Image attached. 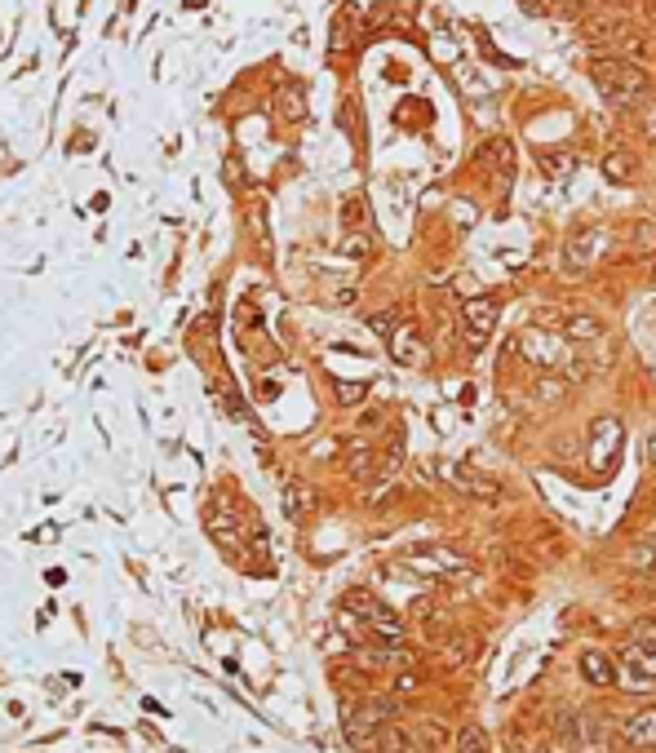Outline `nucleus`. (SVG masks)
<instances>
[{"label":"nucleus","mask_w":656,"mask_h":753,"mask_svg":"<svg viewBox=\"0 0 656 753\" xmlns=\"http://www.w3.org/2000/svg\"><path fill=\"white\" fill-rule=\"evenodd\" d=\"M342 253H346V257H355V262H360V257H368V253H373V240H368V235H360V231H355V235H346V240H342Z\"/></svg>","instance_id":"obj_25"},{"label":"nucleus","mask_w":656,"mask_h":753,"mask_svg":"<svg viewBox=\"0 0 656 753\" xmlns=\"http://www.w3.org/2000/svg\"><path fill=\"white\" fill-rule=\"evenodd\" d=\"M541 173H546L550 182H559V178H572V173H577V156H572L568 147L541 151Z\"/></svg>","instance_id":"obj_13"},{"label":"nucleus","mask_w":656,"mask_h":753,"mask_svg":"<svg viewBox=\"0 0 656 753\" xmlns=\"http://www.w3.org/2000/svg\"><path fill=\"white\" fill-rule=\"evenodd\" d=\"M275 107H280V116L289 120V125H297V120L306 116V94H302V85H280V94H275Z\"/></svg>","instance_id":"obj_14"},{"label":"nucleus","mask_w":656,"mask_h":753,"mask_svg":"<svg viewBox=\"0 0 656 753\" xmlns=\"http://www.w3.org/2000/svg\"><path fill=\"white\" fill-rule=\"evenodd\" d=\"M594 244H599V235H577V240L568 244V257H563V266H568V275H581L586 266L594 262Z\"/></svg>","instance_id":"obj_16"},{"label":"nucleus","mask_w":656,"mask_h":753,"mask_svg":"<svg viewBox=\"0 0 656 753\" xmlns=\"http://www.w3.org/2000/svg\"><path fill=\"white\" fill-rule=\"evenodd\" d=\"M652 280H656V271H652Z\"/></svg>","instance_id":"obj_33"},{"label":"nucleus","mask_w":656,"mask_h":753,"mask_svg":"<svg viewBox=\"0 0 656 753\" xmlns=\"http://www.w3.org/2000/svg\"><path fill=\"white\" fill-rule=\"evenodd\" d=\"M373 753H413V740H408V731L404 727H382V736H377V745Z\"/></svg>","instance_id":"obj_17"},{"label":"nucleus","mask_w":656,"mask_h":753,"mask_svg":"<svg viewBox=\"0 0 656 753\" xmlns=\"http://www.w3.org/2000/svg\"><path fill=\"white\" fill-rule=\"evenodd\" d=\"M617 452H621V421L617 417H599L594 421V430H590V448H586L594 474H608L612 466H617Z\"/></svg>","instance_id":"obj_3"},{"label":"nucleus","mask_w":656,"mask_h":753,"mask_svg":"<svg viewBox=\"0 0 656 753\" xmlns=\"http://www.w3.org/2000/svg\"><path fill=\"white\" fill-rule=\"evenodd\" d=\"M568 337H577V342H599L603 337V324L594 315H572L568 319Z\"/></svg>","instance_id":"obj_21"},{"label":"nucleus","mask_w":656,"mask_h":753,"mask_svg":"<svg viewBox=\"0 0 656 753\" xmlns=\"http://www.w3.org/2000/svg\"><path fill=\"white\" fill-rule=\"evenodd\" d=\"M368 328H373L377 337H391L395 328H399V315H395V311H382V315H373V319H368Z\"/></svg>","instance_id":"obj_26"},{"label":"nucleus","mask_w":656,"mask_h":753,"mask_svg":"<svg viewBox=\"0 0 656 753\" xmlns=\"http://www.w3.org/2000/svg\"><path fill=\"white\" fill-rule=\"evenodd\" d=\"M311 505H315V492L306 488V483H297V479L284 483V514H289L293 523H302L306 514H311Z\"/></svg>","instance_id":"obj_12"},{"label":"nucleus","mask_w":656,"mask_h":753,"mask_svg":"<svg viewBox=\"0 0 656 753\" xmlns=\"http://www.w3.org/2000/svg\"><path fill=\"white\" fill-rule=\"evenodd\" d=\"M457 753H492L484 727H461L457 731Z\"/></svg>","instance_id":"obj_22"},{"label":"nucleus","mask_w":656,"mask_h":753,"mask_svg":"<svg viewBox=\"0 0 656 753\" xmlns=\"http://www.w3.org/2000/svg\"><path fill=\"white\" fill-rule=\"evenodd\" d=\"M648 457H652V461H656V435H652V439H648Z\"/></svg>","instance_id":"obj_32"},{"label":"nucleus","mask_w":656,"mask_h":753,"mask_svg":"<svg viewBox=\"0 0 656 753\" xmlns=\"http://www.w3.org/2000/svg\"><path fill=\"white\" fill-rule=\"evenodd\" d=\"M479 160H484V169H492V173H497V178H515V142H506V138H492Z\"/></svg>","instance_id":"obj_11"},{"label":"nucleus","mask_w":656,"mask_h":753,"mask_svg":"<svg viewBox=\"0 0 656 753\" xmlns=\"http://www.w3.org/2000/svg\"><path fill=\"white\" fill-rule=\"evenodd\" d=\"M417 687H422V674H413V665H408L404 674L395 678V696H408V691H417Z\"/></svg>","instance_id":"obj_28"},{"label":"nucleus","mask_w":656,"mask_h":753,"mask_svg":"<svg viewBox=\"0 0 656 753\" xmlns=\"http://www.w3.org/2000/svg\"><path fill=\"white\" fill-rule=\"evenodd\" d=\"M364 395H368V386H364V381H337V404L355 408Z\"/></svg>","instance_id":"obj_24"},{"label":"nucleus","mask_w":656,"mask_h":753,"mask_svg":"<svg viewBox=\"0 0 656 753\" xmlns=\"http://www.w3.org/2000/svg\"><path fill=\"white\" fill-rule=\"evenodd\" d=\"M519 350H524L528 364H537V368H559L563 364V350L550 342L546 333H537V328H528V333L519 337Z\"/></svg>","instance_id":"obj_8"},{"label":"nucleus","mask_w":656,"mask_h":753,"mask_svg":"<svg viewBox=\"0 0 656 753\" xmlns=\"http://www.w3.org/2000/svg\"><path fill=\"white\" fill-rule=\"evenodd\" d=\"M461 319H466V342L470 346H484L488 342V333H492V328H497V319H501V302H497V297H470V302L466 306H461Z\"/></svg>","instance_id":"obj_4"},{"label":"nucleus","mask_w":656,"mask_h":753,"mask_svg":"<svg viewBox=\"0 0 656 753\" xmlns=\"http://www.w3.org/2000/svg\"><path fill=\"white\" fill-rule=\"evenodd\" d=\"M656 253V218L634 222V257H652Z\"/></svg>","instance_id":"obj_19"},{"label":"nucleus","mask_w":656,"mask_h":753,"mask_svg":"<svg viewBox=\"0 0 656 753\" xmlns=\"http://www.w3.org/2000/svg\"><path fill=\"white\" fill-rule=\"evenodd\" d=\"M377 466V457H373V448L368 443H351V452H346V470L355 474V479H368Z\"/></svg>","instance_id":"obj_18"},{"label":"nucleus","mask_w":656,"mask_h":753,"mask_svg":"<svg viewBox=\"0 0 656 753\" xmlns=\"http://www.w3.org/2000/svg\"><path fill=\"white\" fill-rule=\"evenodd\" d=\"M581 678H586L590 687H612L617 683V660L608 652H599V647H586V652H581Z\"/></svg>","instance_id":"obj_9"},{"label":"nucleus","mask_w":656,"mask_h":753,"mask_svg":"<svg viewBox=\"0 0 656 753\" xmlns=\"http://www.w3.org/2000/svg\"><path fill=\"white\" fill-rule=\"evenodd\" d=\"M524 9H528V14H541V9H546V0H524Z\"/></svg>","instance_id":"obj_31"},{"label":"nucleus","mask_w":656,"mask_h":753,"mask_svg":"<svg viewBox=\"0 0 656 753\" xmlns=\"http://www.w3.org/2000/svg\"><path fill=\"white\" fill-rule=\"evenodd\" d=\"M448 483H453L457 492H466V497H479V501H497L501 497V483L492 479L484 470H470V466H448Z\"/></svg>","instance_id":"obj_5"},{"label":"nucleus","mask_w":656,"mask_h":753,"mask_svg":"<svg viewBox=\"0 0 656 753\" xmlns=\"http://www.w3.org/2000/svg\"><path fill=\"white\" fill-rule=\"evenodd\" d=\"M466 656H470L466 638H461V643H448V665H466Z\"/></svg>","instance_id":"obj_30"},{"label":"nucleus","mask_w":656,"mask_h":753,"mask_svg":"<svg viewBox=\"0 0 656 753\" xmlns=\"http://www.w3.org/2000/svg\"><path fill=\"white\" fill-rule=\"evenodd\" d=\"M590 80H594V89L603 94V102H608V107H621V111L639 107V102L648 98V89H652L648 71H643L639 63H630V58H594Z\"/></svg>","instance_id":"obj_1"},{"label":"nucleus","mask_w":656,"mask_h":753,"mask_svg":"<svg viewBox=\"0 0 656 753\" xmlns=\"http://www.w3.org/2000/svg\"><path fill=\"white\" fill-rule=\"evenodd\" d=\"M386 342H391V355H395L404 368H422L426 359H430V346L422 342V337H417V328H413V324H399L395 333L386 337Z\"/></svg>","instance_id":"obj_6"},{"label":"nucleus","mask_w":656,"mask_h":753,"mask_svg":"<svg viewBox=\"0 0 656 753\" xmlns=\"http://www.w3.org/2000/svg\"><path fill=\"white\" fill-rule=\"evenodd\" d=\"M639 133L648 142H656V98H643L639 102Z\"/></svg>","instance_id":"obj_23"},{"label":"nucleus","mask_w":656,"mask_h":753,"mask_svg":"<svg viewBox=\"0 0 656 753\" xmlns=\"http://www.w3.org/2000/svg\"><path fill=\"white\" fill-rule=\"evenodd\" d=\"M581 27H586V36L599 40V45H603V40H621V32H625L621 18H586Z\"/></svg>","instance_id":"obj_20"},{"label":"nucleus","mask_w":656,"mask_h":753,"mask_svg":"<svg viewBox=\"0 0 656 753\" xmlns=\"http://www.w3.org/2000/svg\"><path fill=\"white\" fill-rule=\"evenodd\" d=\"M537 395H541V399H559V395H563V381H555V377L546 381V377H541V381H537Z\"/></svg>","instance_id":"obj_29"},{"label":"nucleus","mask_w":656,"mask_h":753,"mask_svg":"<svg viewBox=\"0 0 656 753\" xmlns=\"http://www.w3.org/2000/svg\"><path fill=\"white\" fill-rule=\"evenodd\" d=\"M360 660L368 669H408L413 665V652L404 643H382V647H364Z\"/></svg>","instance_id":"obj_10"},{"label":"nucleus","mask_w":656,"mask_h":753,"mask_svg":"<svg viewBox=\"0 0 656 753\" xmlns=\"http://www.w3.org/2000/svg\"><path fill=\"white\" fill-rule=\"evenodd\" d=\"M342 222L346 226H360L364 222V200H360V195H351V200L342 204Z\"/></svg>","instance_id":"obj_27"},{"label":"nucleus","mask_w":656,"mask_h":753,"mask_svg":"<svg viewBox=\"0 0 656 753\" xmlns=\"http://www.w3.org/2000/svg\"><path fill=\"white\" fill-rule=\"evenodd\" d=\"M617 683L630 691L656 687V621H639L617 652Z\"/></svg>","instance_id":"obj_2"},{"label":"nucleus","mask_w":656,"mask_h":753,"mask_svg":"<svg viewBox=\"0 0 656 753\" xmlns=\"http://www.w3.org/2000/svg\"><path fill=\"white\" fill-rule=\"evenodd\" d=\"M621 740H625V745H634V749H656V705H648V709H639V714L625 718Z\"/></svg>","instance_id":"obj_7"},{"label":"nucleus","mask_w":656,"mask_h":753,"mask_svg":"<svg viewBox=\"0 0 656 753\" xmlns=\"http://www.w3.org/2000/svg\"><path fill=\"white\" fill-rule=\"evenodd\" d=\"M634 173H639V160H634L630 151H608V156H603V178L608 182H630Z\"/></svg>","instance_id":"obj_15"}]
</instances>
